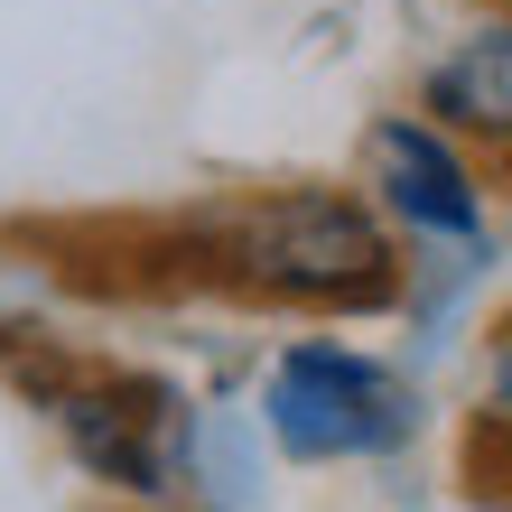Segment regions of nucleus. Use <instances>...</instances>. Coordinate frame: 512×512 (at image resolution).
Instances as JSON below:
<instances>
[{
  "mask_svg": "<svg viewBox=\"0 0 512 512\" xmlns=\"http://www.w3.org/2000/svg\"><path fill=\"white\" fill-rule=\"evenodd\" d=\"M205 252L224 280L261 298H298V308H382L401 280L382 215L336 187H270L224 205V215H205Z\"/></svg>",
  "mask_w": 512,
  "mask_h": 512,
  "instance_id": "obj_1",
  "label": "nucleus"
},
{
  "mask_svg": "<svg viewBox=\"0 0 512 512\" xmlns=\"http://www.w3.org/2000/svg\"><path fill=\"white\" fill-rule=\"evenodd\" d=\"M261 419H270V438H280L289 457L326 466V457H382V447H401L419 410H410V382L391 364L308 336V345H289L280 364H270Z\"/></svg>",
  "mask_w": 512,
  "mask_h": 512,
  "instance_id": "obj_2",
  "label": "nucleus"
},
{
  "mask_svg": "<svg viewBox=\"0 0 512 512\" xmlns=\"http://www.w3.org/2000/svg\"><path fill=\"white\" fill-rule=\"evenodd\" d=\"M56 429L84 457V475H103L122 494H149V503L177 494L187 447H196L187 401L168 382H149V373H84L75 391H56Z\"/></svg>",
  "mask_w": 512,
  "mask_h": 512,
  "instance_id": "obj_3",
  "label": "nucleus"
},
{
  "mask_svg": "<svg viewBox=\"0 0 512 512\" xmlns=\"http://www.w3.org/2000/svg\"><path fill=\"white\" fill-rule=\"evenodd\" d=\"M364 159H373V187L382 205L401 215L410 233H466L485 224V196H475V168L457 159V140H447L438 122H410V112H382L373 140H364Z\"/></svg>",
  "mask_w": 512,
  "mask_h": 512,
  "instance_id": "obj_4",
  "label": "nucleus"
},
{
  "mask_svg": "<svg viewBox=\"0 0 512 512\" xmlns=\"http://www.w3.org/2000/svg\"><path fill=\"white\" fill-rule=\"evenodd\" d=\"M429 112H438L447 131L512 140V19L466 28V38L429 66Z\"/></svg>",
  "mask_w": 512,
  "mask_h": 512,
  "instance_id": "obj_5",
  "label": "nucleus"
},
{
  "mask_svg": "<svg viewBox=\"0 0 512 512\" xmlns=\"http://www.w3.org/2000/svg\"><path fill=\"white\" fill-rule=\"evenodd\" d=\"M485 391H494V419L512 429V326H503V345H494V373H485Z\"/></svg>",
  "mask_w": 512,
  "mask_h": 512,
  "instance_id": "obj_6",
  "label": "nucleus"
}]
</instances>
